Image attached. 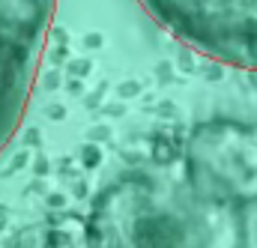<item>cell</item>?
<instances>
[{
  "label": "cell",
  "instance_id": "1",
  "mask_svg": "<svg viewBox=\"0 0 257 248\" xmlns=\"http://www.w3.org/2000/svg\"><path fill=\"white\" fill-rule=\"evenodd\" d=\"M197 54L257 72V0H138Z\"/></svg>",
  "mask_w": 257,
  "mask_h": 248
},
{
  "label": "cell",
  "instance_id": "2",
  "mask_svg": "<svg viewBox=\"0 0 257 248\" xmlns=\"http://www.w3.org/2000/svg\"><path fill=\"white\" fill-rule=\"evenodd\" d=\"M57 0H0V153L18 132L48 48Z\"/></svg>",
  "mask_w": 257,
  "mask_h": 248
}]
</instances>
